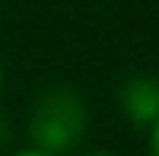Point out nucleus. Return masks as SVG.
Instances as JSON below:
<instances>
[{
  "mask_svg": "<svg viewBox=\"0 0 159 156\" xmlns=\"http://www.w3.org/2000/svg\"><path fill=\"white\" fill-rule=\"evenodd\" d=\"M91 156H114V153H91Z\"/></svg>",
  "mask_w": 159,
  "mask_h": 156,
  "instance_id": "5",
  "label": "nucleus"
},
{
  "mask_svg": "<svg viewBox=\"0 0 159 156\" xmlns=\"http://www.w3.org/2000/svg\"><path fill=\"white\" fill-rule=\"evenodd\" d=\"M149 156H159V120H156V133H153V146H149Z\"/></svg>",
  "mask_w": 159,
  "mask_h": 156,
  "instance_id": "3",
  "label": "nucleus"
},
{
  "mask_svg": "<svg viewBox=\"0 0 159 156\" xmlns=\"http://www.w3.org/2000/svg\"><path fill=\"white\" fill-rule=\"evenodd\" d=\"M124 108H127L133 124H153V120H159V81H153V78L127 81Z\"/></svg>",
  "mask_w": 159,
  "mask_h": 156,
  "instance_id": "2",
  "label": "nucleus"
},
{
  "mask_svg": "<svg viewBox=\"0 0 159 156\" xmlns=\"http://www.w3.org/2000/svg\"><path fill=\"white\" fill-rule=\"evenodd\" d=\"M16 156H49L46 150H30V153H16Z\"/></svg>",
  "mask_w": 159,
  "mask_h": 156,
  "instance_id": "4",
  "label": "nucleus"
},
{
  "mask_svg": "<svg viewBox=\"0 0 159 156\" xmlns=\"http://www.w3.org/2000/svg\"><path fill=\"white\" fill-rule=\"evenodd\" d=\"M84 124H88V117H84L81 98L71 88H49L33 108L30 130H33V140L39 143V150L62 153L81 140Z\"/></svg>",
  "mask_w": 159,
  "mask_h": 156,
  "instance_id": "1",
  "label": "nucleus"
}]
</instances>
